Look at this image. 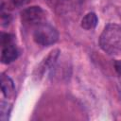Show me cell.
Returning <instances> with one entry per match:
<instances>
[{
    "label": "cell",
    "instance_id": "obj_1",
    "mask_svg": "<svg viewBox=\"0 0 121 121\" xmlns=\"http://www.w3.org/2000/svg\"><path fill=\"white\" fill-rule=\"evenodd\" d=\"M99 45L109 55H116L121 51V26L117 24H108L100 37Z\"/></svg>",
    "mask_w": 121,
    "mask_h": 121
},
{
    "label": "cell",
    "instance_id": "obj_2",
    "mask_svg": "<svg viewBox=\"0 0 121 121\" xmlns=\"http://www.w3.org/2000/svg\"><path fill=\"white\" fill-rule=\"evenodd\" d=\"M58 38L59 33L57 29L46 23L36 26L33 32V40L35 43L43 46H48L55 43L58 41Z\"/></svg>",
    "mask_w": 121,
    "mask_h": 121
},
{
    "label": "cell",
    "instance_id": "obj_3",
    "mask_svg": "<svg viewBox=\"0 0 121 121\" xmlns=\"http://www.w3.org/2000/svg\"><path fill=\"white\" fill-rule=\"evenodd\" d=\"M21 20L22 23L28 26H38L41 24H43L46 18L45 11L37 6H33L27 9H25L21 11Z\"/></svg>",
    "mask_w": 121,
    "mask_h": 121
},
{
    "label": "cell",
    "instance_id": "obj_4",
    "mask_svg": "<svg viewBox=\"0 0 121 121\" xmlns=\"http://www.w3.org/2000/svg\"><path fill=\"white\" fill-rule=\"evenodd\" d=\"M60 55V50L59 49H54L52 50L49 55L43 60V61L40 64V66L38 67V75L39 76H43V73L48 70L53 68V66L55 65V63L57 62V60L59 58Z\"/></svg>",
    "mask_w": 121,
    "mask_h": 121
},
{
    "label": "cell",
    "instance_id": "obj_5",
    "mask_svg": "<svg viewBox=\"0 0 121 121\" xmlns=\"http://www.w3.org/2000/svg\"><path fill=\"white\" fill-rule=\"evenodd\" d=\"M19 52L13 43L4 46L1 53V61L5 64H9L18 58Z\"/></svg>",
    "mask_w": 121,
    "mask_h": 121
},
{
    "label": "cell",
    "instance_id": "obj_6",
    "mask_svg": "<svg viewBox=\"0 0 121 121\" xmlns=\"http://www.w3.org/2000/svg\"><path fill=\"white\" fill-rule=\"evenodd\" d=\"M1 90L5 97H11L15 93V87L13 84L12 79L5 75L1 77Z\"/></svg>",
    "mask_w": 121,
    "mask_h": 121
},
{
    "label": "cell",
    "instance_id": "obj_7",
    "mask_svg": "<svg viewBox=\"0 0 121 121\" xmlns=\"http://www.w3.org/2000/svg\"><path fill=\"white\" fill-rule=\"evenodd\" d=\"M96 24H97V16L94 12H89L82 18L80 26L82 28L86 30H91L96 26Z\"/></svg>",
    "mask_w": 121,
    "mask_h": 121
},
{
    "label": "cell",
    "instance_id": "obj_8",
    "mask_svg": "<svg viewBox=\"0 0 121 121\" xmlns=\"http://www.w3.org/2000/svg\"><path fill=\"white\" fill-rule=\"evenodd\" d=\"M1 45L2 47L7 46L10 43H12V40H13V36L11 34H8V33H2L1 34Z\"/></svg>",
    "mask_w": 121,
    "mask_h": 121
},
{
    "label": "cell",
    "instance_id": "obj_9",
    "mask_svg": "<svg viewBox=\"0 0 121 121\" xmlns=\"http://www.w3.org/2000/svg\"><path fill=\"white\" fill-rule=\"evenodd\" d=\"M9 112V110H8V103H5V102H1V119L4 120V115L7 114Z\"/></svg>",
    "mask_w": 121,
    "mask_h": 121
},
{
    "label": "cell",
    "instance_id": "obj_10",
    "mask_svg": "<svg viewBox=\"0 0 121 121\" xmlns=\"http://www.w3.org/2000/svg\"><path fill=\"white\" fill-rule=\"evenodd\" d=\"M11 2L15 7H23L26 4H27L29 0H11Z\"/></svg>",
    "mask_w": 121,
    "mask_h": 121
},
{
    "label": "cell",
    "instance_id": "obj_11",
    "mask_svg": "<svg viewBox=\"0 0 121 121\" xmlns=\"http://www.w3.org/2000/svg\"><path fill=\"white\" fill-rule=\"evenodd\" d=\"M11 18L9 16V14H2L1 15V22H2V25L4 26L5 24L6 25H9V22H10Z\"/></svg>",
    "mask_w": 121,
    "mask_h": 121
},
{
    "label": "cell",
    "instance_id": "obj_12",
    "mask_svg": "<svg viewBox=\"0 0 121 121\" xmlns=\"http://www.w3.org/2000/svg\"><path fill=\"white\" fill-rule=\"evenodd\" d=\"M114 67H115L116 72H117L119 75H121V60H116V61L114 62Z\"/></svg>",
    "mask_w": 121,
    "mask_h": 121
}]
</instances>
